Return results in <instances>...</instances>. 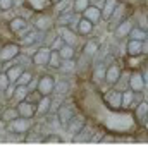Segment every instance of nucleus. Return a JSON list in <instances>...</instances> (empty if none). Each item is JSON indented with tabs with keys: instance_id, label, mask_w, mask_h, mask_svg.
I'll return each mask as SVG.
<instances>
[{
	"instance_id": "obj_42",
	"label": "nucleus",
	"mask_w": 148,
	"mask_h": 146,
	"mask_svg": "<svg viewBox=\"0 0 148 146\" xmlns=\"http://www.w3.org/2000/svg\"><path fill=\"white\" fill-rule=\"evenodd\" d=\"M9 84H10V81H9V77H7V72H5V71H2V72H0V89L3 91Z\"/></svg>"
},
{
	"instance_id": "obj_22",
	"label": "nucleus",
	"mask_w": 148,
	"mask_h": 146,
	"mask_svg": "<svg viewBox=\"0 0 148 146\" xmlns=\"http://www.w3.org/2000/svg\"><path fill=\"white\" fill-rule=\"evenodd\" d=\"M98 50H100V43H98L97 40H88V41H84L81 53H83L84 57H88V59H93V57L98 53Z\"/></svg>"
},
{
	"instance_id": "obj_19",
	"label": "nucleus",
	"mask_w": 148,
	"mask_h": 146,
	"mask_svg": "<svg viewBox=\"0 0 148 146\" xmlns=\"http://www.w3.org/2000/svg\"><path fill=\"white\" fill-rule=\"evenodd\" d=\"M28 28H29L28 21L24 17H21V16H16V17H12L9 21V29L12 33H24V31H28Z\"/></svg>"
},
{
	"instance_id": "obj_36",
	"label": "nucleus",
	"mask_w": 148,
	"mask_h": 146,
	"mask_svg": "<svg viewBox=\"0 0 148 146\" xmlns=\"http://www.w3.org/2000/svg\"><path fill=\"white\" fill-rule=\"evenodd\" d=\"M26 134H28V136H26V139H24V141H28V143L41 141V139H43V136H40V134H38V126H31V127H29V131H28Z\"/></svg>"
},
{
	"instance_id": "obj_21",
	"label": "nucleus",
	"mask_w": 148,
	"mask_h": 146,
	"mask_svg": "<svg viewBox=\"0 0 148 146\" xmlns=\"http://www.w3.org/2000/svg\"><path fill=\"white\" fill-rule=\"evenodd\" d=\"M133 110H134V119L140 122V126H143V122L148 119V103L145 100H141L136 103V107Z\"/></svg>"
},
{
	"instance_id": "obj_26",
	"label": "nucleus",
	"mask_w": 148,
	"mask_h": 146,
	"mask_svg": "<svg viewBox=\"0 0 148 146\" xmlns=\"http://www.w3.org/2000/svg\"><path fill=\"white\" fill-rule=\"evenodd\" d=\"M28 93H29L28 86H24V84H16V89H14V95H12V100H10V102L19 103V102H23V100L28 98Z\"/></svg>"
},
{
	"instance_id": "obj_8",
	"label": "nucleus",
	"mask_w": 148,
	"mask_h": 146,
	"mask_svg": "<svg viewBox=\"0 0 148 146\" xmlns=\"http://www.w3.org/2000/svg\"><path fill=\"white\" fill-rule=\"evenodd\" d=\"M133 26H134V19H133L131 16L126 17L124 21H121V23L115 26V29H114V36H115V40H119V41L127 40V35H129V31H131Z\"/></svg>"
},
{
	"instance_id": "obj_10",
	"label": "nucleus",
	"mask_w": 148,
	"mask_h": 146,
	"mask_svg": "<svg viewBox=\"0 0 148 146\" xmlns=\"http://www.w3.org/2000/svg\"><path fill=\"white\" fill-rule=\"evenodd\" d=\"M57 35L64 40V43H67V45H73V46H77L79 35L74 31L71 26H57Z\"/></svg>"
},
{
	"instance_id": "obj_43",
	"label": "nucleus",
	"mask_w": 148,
	"mask_h": 146,
	"mask_svg": "<svg viewBox=\"0 0 148 146\" xmlns=\"http://www.w3.org/2000/svg\"><path fill=\"white\" fill-rule=\"evenodd\" d=\"M103 134H105V131H102V129H95V132H93V136H91V141L93 143H100L102 141V138H103Z\"/></svg>"
},
{
	"instance_id": "obj_20",
	"label": "nucleus",
	"mask_w": 148,
	"mask_h": 146,
	"mask_svg": "<svg viewBox=\"0 0 148 146\" xmlns=\"http://www.w3.org/2000/svg\"><path fill=\"white\" fill-rule=\"evenodd\" d=\"M93 132H95V127L88 126V122H86V126L73 136V141H76V143H88V141H91Z\"/></svg>"
},
{
	"instance_id": "obj_28",
	"label": "nucleus",
	"mask_w": 148,
	"mask_h": 146,
	"mask_svg": "<svg viewBox=\"0 0 148 146\" xmlns=\"http://www.w3.org/2000/svg\"><path fill=\"white\" fill-rule=\"evenodd\" d=\"M69 91H71V84H69L67 79H59V81L55 79V89H53L55 95H62V96H66Z\"/></svg>"
},
{
	"instance_id": "obj_44",
	"label": "nucleus",
	"mask_w": 148,
	"mask_h": 146,
	"mask_svg": "<svg viewBox=\"0 0 148 146\" xmlns=\"http://www.w3.org/2000/svg\"><path fill=\"white\" fill-rule=\"evenodd\" d=\"M36 86H38V76H35V77L31 79V83L28 84V89H29V91H36Z\"/></svg>"
},
{
	"instance_id": "obj_24",
	"label": "nucleus",
	"mask_w": 148,
	"mask_h": 146,
	"mask_svg": "<svg viewBox=\"0 0 148 146\" xmlns=\"http://www.w3.org/2000/svg\"><path fill=\"white\" fill-rule=\"evenodd\" d=\"M119 3V0H103L102 5H100V10H102V21H109V17L112 16L115 5Z\"/></svg>"
},
{
	"instance_id": "obj_34",
	"label": "nucleus",
	"mask_w": 148,
	"mask_h": 146,
	"mask_svg": "<svg viewBox=\"0 0 148 146\" xmlns=\"http://www.w3.org/2000/svg\"><path fill=\"white\" fill-rule=\"evenodd\" d=\"M60 62H62V59H60V55H59V52H55V50H52L50 52V59H48V65L47 67H50V69H59L60 67Z\"/></svg>"
},
{
	"instance_id": "obj_5",
	"label": "nucleus",
	"mask_w": 148,
	"mask_h": 146,
	"mask_svg": "<svg viewBox=\"0 0 148 146\" xmlns=\"http://www.w3.org/2000/svg\"><path fill=\"white\" fill-rule=\"evenodd\" d=\"M19 53H21V45H19V43H5V45L0 48V62H2V64H9V62H12Z\"/></svg>"
},
{
	"instance_id": "obj_7",
	"label": "nucleus",
	"mask_w": 148,
	"mask_h": 146,
	"mask_svg": "<svg viewBox=\"0 0 148 146\" xmlns=\"http://www.w3.org/2000/svg\"><path fill=\"white\" fill-rule=\"evenodd\" d=\"M50 46L48 45H40L38 46V50L31 55V59H33V65H36V67H47L48 65V59H50Z\"/></svg>"
},
{
	"instance_id": "obj_29",
	"label": "nucleus",
	"mask_w": 148,
	"mask_h": 146,
	"mask_svg": "<svg viewBox=\"0 0 148 146\" xmlns=\"http://www.w3.org/2000/svg\"><path fill=\"white\" fill-rule=\"evenodd\" d=\"M59 55H60V59H62V60L76 59V46H73V45H67V43H64V45L60 46V50H59Z\"/></svg>"
},
{
	"instance_id": "obj_48",
	"label": "nucleus",
	"mask_w": 148,
	"mask_h": 146,
	"mask_svg": "<svg viewBox=\"0 0 148 146\" xmlns=\"http://www.w3.org/2000/svg\"><path fill=\"white\" fill-rule=\"evenodd\" d=\"M103 0H90V3H93V5H100Z\"/></svg>"
},
{
	"instance_id": "obj_17",
	"label": "nucleus",
	"mask_w": 148,
	"mask_h": 146,
	"mask_svg": "<svg viewBox=\"0 0 148 146\" xmlns=\"http://www.w3.org/2000/svg\"><path fill=\"white\" fill-rule=\"evenodd\" d=\"M126 55L127 57H141L143 55V41L127 40L126 41Z\"/></svg>"
},
{
	"instance_id": "obj_23",
	"label": "nucleus",
	"mask_w": 148,
	"mask_h": 146,
	"mask_svg": "<svg viewBox=\"0 0 148 146\" xmlns=\"http://www.w3.org/2000/svg\"><path fill=\"white\" fill-rule=\"evenodd\" d=\"M105 71H107V65L103 62H98L93 69V74H91V79L95 84H102L105 83Z\"/></svg>"
},
{
	"instance_id": "obj_16",
	"label": "nucleus",
	"mask_w": 148,
	"mask_h": 146,
	"mask_svg": "<svg viewBox=\"0 0 148 146\" xmlns=\"http://www.w3.org/2000/svg\"><path fill=\"white\" fill-rule=\"evenodd\" d=\"M93 29H95V24L90 21V19H86V17H79V21H77V24H76V33L79 35V36H88V35H91L93 33Z\"/></svg>"
},
{
	"instance_id": "obj_47",
	"label": "nucleus",
	"mask_w": 148,
	"mask_h": 146,
	"mask_svg": "<svg viewBox=\"0 0 148 146\" xmlns=\"http://www.w3.org/2000/svg\"><path fill=\"white\" fill-rule=\"evenodd\" d=\"M143 55H148V38L143 41Z\"/></svg>"
},
{
	"instance_id": "obj_46",
	"label": "nucleus",
	"mask_w": 148,
	"mask_h": 146,
	"mask_svg": "<svg viewBox=\"0 0 148 146\" xmlns=\"http://www.w3.org/2000/svg\"><path fill=\"white\" fill-rule=\"evenodd\" d=\"M141 72H143V79H145V88H148V69L141 71Z\"/></svg>"
},
{
	"instance_id": "obj_38",
	"label": "nucleus",
	"mask_w": 148,
	"mask_h": 146,
	"mask_svg": "<svg viewBox=\"0 0 148 146\" xmlns=\"http://www.w3.org/2000/svg\"><path fill=\"white\" fill-rule=\"evenodd\" d=\"M14 89H16V84H14V83H10V84L2 91V95H0V96H3L5 100H9V102H10V100H12V95H14Z\"/></svg>"
},
{
	"instance_id": "obj_49",
	"label": "nucleus",
	"mask_w": 148,
	"mask_h": 146,
	"mask_svg": "<svg viewBox=\"0 0 148 146\" xmlns=\"http://www.w3.org/2000/svg\"><path fill=\"white\" fill-rule=\"evenodd\" d=\"M147 89H148V88H147ZM143 100L148 103V91H143Z\"/></svg>"
},
{
	"instance_id": "obj_45",
	"label": "nucleus",
	"mask_w": 148,
	"mask_h": 146,
	"mask_svg": "<svg viewBox=\"0 0 148 146\" xmlns=\"http://www.w3.org/2000/svg\"><path fill=\"white\" fill-rule=\"evenodd\" d=\"M114 141H115V138H114V136H110V134H107V132H105L100 143H114Z\"/></svg>"
},
{
	"instance_id": "obj_15",
	"label": "nucleus",
	"mask_w": 148,
	"mask_h": 146,
	"mask_svg": "<svg viewBox=\"0 0 148 146\" xmlns=\"http://www.w3.org/2000/svg\"><path fill=\"white\" fill-rule=\"evenodd\" d=\"M83 17H86V19H90L95 26L102 21V10H100V5H93V3H90L86 9H84V12L81 14Z\"/></svg>"
},
{
	"instance_id": "obj_51",
	"label": "nucleus",
	"mask_w": 148,
	"mask_h": 146,
	"mask_svg": "<svg viewBox=\"0 0 148 146\" xmlns=\"http://www.w3.org/2000/svg\"><path fill=\"white\" fill-rule=\"evenodd\" d=\"M57 2H60V0H52V3H57Z\"/></svg>"
},
{
	"instance_id": "obj_3",
	"label": "nucleus",
	"mask_w": 148,
	"mask_h": 146,
	"mask_svg": "<svg viewBox=\"0 0 148 146\" xmlns=\"http://www.w3.org/2000/svg\"><path fill=\"white\" fill-rule=\"evenodd\" d=\"M31 126H33V120H31V119H26V117H16L14 120L7 122L9 132H14L16 136H17V134H26Z\"/></svg>"
},
{
	"instance_id": "obj_2",
	"label": "nucleus",
	"mask_w": 148,
	"mask_h": 146,
	"mask_svg": "<svg viewBox=\"0 0 148 146\" xmlns=\"http://www.w3.org/2000/svg\"><path fill=\"white\" fill-rule=\"evenodd\" d=\"M55 26V17L48 12H40L33 17V28L36 31H50Z\"/></svg>"
},
{
	"instance_id": "obj_18",
	"label": "nucleus",
	"mask_w": 148,
	"mask_h": 146,
	"mask_svg": "<svg viewBox=\"0 0 148 146\" xmlns=\"http://www.w3.org/2000/svg\"><path fill=\"white\" fill-rule=\"evenodd\" d=\"M86 122H88L86 117H83V115H74L73 119H71V122L66 126V127H67V132H69L71 136H74L76 132H79V131L86 126Z\"/></svg>"
},
{
	"instance_id": "obj_27",
	"label": "nucleus",
	"mask_w": 148,
	"mask_h": 146,
	"mask_svg": "<svg viewBox=\"0 0 148 146\" xmlns=\"http://www.w3.org/2000/svg\"><path fill=\"white\" fill-rule=\"evenodd\" d=\"M148 38L147 35V29H143V28H140V26H133L131 28V31H129V35H127V40H138V41H145Z\"/></svg>"
},
{
	"instance_id": "obj_13",
	"label": "nucleus",
	"mask_w": 148,
	"mask_h": 146,
	"mask_svg": "<svg viewBox=\"0 0 148 146\" xmlns=\"http://www.w3.org/2000/svg\"><path fill=\"white\" fill-rule=\"evenodd\" d=\"M105 103L110 107L112 110H121V100H122V89H115L112 88L110 91H107L103 95Z\"/></svg>"
},
{
	"instance_id": "obj_30",
	"label": "nucleus",
	"mask_w": 148,
	"mask_h": 146,
	"mask_svg": "<svg viewBox=\"0 0 148 146\" xmlns=\"http://www.w3.org/2000/svg\"><path fill=\"white\" fill-rule=\"evenodd\" d=\"M12 62L19 64V65H21V67H24V69H29V67L33 65V59H31V55H28V53H26V52H23V50H21V53H19Z\"/></svg>"
},
{
	"instance_id": "obj_9",
	"label": "nucleus",
	"mask_w": 148,
	"mask_h": 146,
	"mask_svg": "<svg viewBox=\"0 0 148 146\" xmlns=\"http://www.w3.org/2000/svg\"><path fill=\"white\" fill-rule=\"evenodd\" d=\"M127 88L133 89L134 93H143V91L147 89V88H145V79H143V72H141V71H134V72L129 74Z\"/></svg>"
},
{
	"instance_id": "obj_6",
	"label": "nucleus",
	"mask_w": 148,
	"mask_h": 146,
	"mask_svg": "<svg viewBox=\"0 0 148 146\" xmlns=\"http://www.w3.org/2000/svg\"><path fill=\"white\" fill-rule=\"evenodd\" d=\"M55 115H57V120H59V124L66 127V126L71 122V119H73L74 115H76V110H74V107L71 105V103L64 102V103H62V105L57 108Z\"/></svg>"
},
{
	"instance_id": "obj_32",
	"label": "nucleus",
	"mask_w": 148,
	"mask_h": 146,
	"mask_svg": "<svg viewBox=\"0 0 148 146\" xmlns=\"http://www.w3.org/2000/svg\"><path fill=\"white\" fill-rule=\"evenodd\" d=\"M73 2L74 0H60V2L53 3V12L59 16V14H62V12L71 10V9H73Z\"/></svg>"
},
{
	"instance_id": "obj_33",
	"label": "nucleus",
	"mask_w": 148,
	"mask_h": 146,
	"mask_svg": "<svg viewBox=\"0 0 148 146\" xmlns=\"http://www.w3.org/2000/svg\"><path fill=\"white\" fill-rule=\"evenodd\" d=\"M59 72L62 74H71L76 71V59H69V60H62L60 62V67L57 69Z\"/></svg>"
},
{
	"instance_id": "obj_12",
	"label": "nucleus",
	"mask_w": 148,
	"mask_h": 146,
	"mask_svg": "<svg viewBox=\"0 0 148 146\" xmlns=\"http://www.w3.org/2000/svg\"><path fill=\"white\" fill-rule=\"evenodd\" d=\"M79 17H81V14H76L73 9H71V10H67V12L59 14L57 19H55V24H57V26H76L77 21H79Z\"/></svg>"
},
{
	"instance_id": "obj_4",
	"label": "nucleus",
	"mask_w": 148,
	"mask_h": 146,
	"mask_svg": "<svg viewBox=\"0 0 148 146\" xmlns=\"http://www.w3.org/2000/svg\"><path fill=\"white\" fill-rule=\"evenodd\" d=\"M53 89H55V77L52 74H41V76H38L36 91L41 96L53 95Z\"/></svg>"
},
{
	"instance_id": "obj_31",
	"label": "nucleus",
	"mask_w": 148,
	"mask_h": 146,
	"mask_svg": "<svg viewBox=\"0 0 148 146\" xmlns=\"http://www.w3.org/2000/svg\"><path fill=\"white\" fill-rule=\"evenodd\" d=\"M16 117H19V112L16 107H5V108L2 110V113H0V119L7 124V122H10V120H14Z\"/></svg>"
},
{
	"instance_id": "obj_14",
	"label": "nucleus",
	"mask_w": 148,
	"mask_h": 146,
	"mask_svg": "<svg viewBox=\"0 0 148 146\" xmlns=\"http://www.w3.org/2000/svg\"><path fill=\"white\" fill-rule=\"evenodd\" d=\"M121 74H122V69L117 65V64H110L107 65V71H105V83L110 86V88H115L119 79H121Z\"/></svg>"
},
{
	"instance_id": "obj_39",
	"label": "nucleus",
	"mask_w": 148,
	"mask_h": 146,
	"mask_svg": "<svg viewBox=\"0 0 148 146\" xmlns=\"http://www.w3.org/2000/svg\"><path fill=\"white\" fill-rule=\"evenodd\" d=\"M62 45H64V40H62V38L59 36V35H57V36H53V40H52V43H50L48 46H50V50H55V52H59Z\"/></svg>"
},
{
	"instance_id": "obj_37",
	"label": "nucleus",
	"mask_w": 148,
	"mask_h": 146,
	"mask_svg": "<svg viewBox=\"0 0 148 146\" xmlns=\"http://www.w3.org/2000/svg\"><path fill=\"white\" fill-rule=\"evenodd\" d=\"M88 5H90V0H74L73 2V10L76 14H83Z\"/></svg>"
},
{
	"instance_id": "obj_1",
	"label": "nucleus",
	"mask_w": 148,
	"mask_h": 146,
	"mask_svg": "<svg viewBox=\"0 0 148 146\" xmlns=\"http://www.w3.org/2000/svg\"><path fill=\"white\" fill-rule=\"evenodd\" d=\"M129 12H131V7H129V3H126V2H122V0H119V3L115 5V9H114V12H112V16L109 17V29L114 31L115 29V26L121 23V21H124L126 17H129Z\"/></svg>"
},
{
	"instance_id": "obj_35",
	"label": "nucleus",
	"mask_w": 148,
	"mask_h": 146,
	"mask_svg": "<svg viewBox=\"0 0 148 146\" xmlns=\"http://www.w3.org/2000/svg\"><path fill=\"white\" fill-rule=\"evenodd\" d=\"M33 77H35L33 71H29V69H24V71H23V74L17 77L16 84H24V86H28V84L31 83V79H33Z\"/></svg>"
},
{
	"instance_id": "obj_50",
	"label": "nucleus",
	"mask_w": 148,
	"mask_h": 146,
	"mask_svg": "<svg viewBox=\"0 0 148 146\" xmlns=\"http://www.w3.org/2000/svg\"><path fill=\"white\" fill-rule=\"evenodd\" d=\"M143 129H145V131L148 132V119L145 120V122H143Z\"/></svg>"
},
{
	"instance_id": "obj_40",
	"label": "nucleus",
	"mask_w": 148,
	"mask_h": 146,
	"mask_svg": "<svg viewBox=\"0 0 148 146\" xmlns=\"http://www.w3.org/2000/svg\"><path fill=\"white\" fill-rule=\"evenodd\" d=\"M41 141H43V143H60L62 138H60L59 134H48V136H43Z\"/></svg>"
},
{
	"instance_id": "obj_25",
	"label": "nucleus",
	"mask_w": 148,
	"mask_h": 146,
	"mask_svg": "<svg viewBox=\"0 0 148 146\" xmlns=\"http://www.w3.org/2000/svg\"><path fill=\"white\" fill-rule=\"evenodd\" d=\"M50 103H52V95L40 96L36 102V115H47L50 112Z\"/></svg>"
},
{
	"instance_id": "obj_11",
	"label": "nucleus",
	"mask_w": 148,
	"mask_h": 146,
	"mask_svg": "<svg viewBox=\"0 0 148 146\" xmlns=\"http://www.w3.org/2000/svg\"><path fill=\"white\" fill-rule=\"evenodd\" d=\"M16 108L19 112V117H26V119H33L36 115V103L31 100H23L19 103H16Z\"/></svg>"
},
{
	"instance_id": "obj_41",
	"label": "nucleus",
	"mask_w": 148,
	"mask_h": 146,
	"mask_svg": "<svg viewBox=\"0 0 148 146\" xmlns=\"http://www.w3.org/2000/svg\"><path fill=\"white\" fill-rule=\"evenodd\" d=\"M14 7V0H0V12H7Z\"/></svg>"
}]
</instances>
